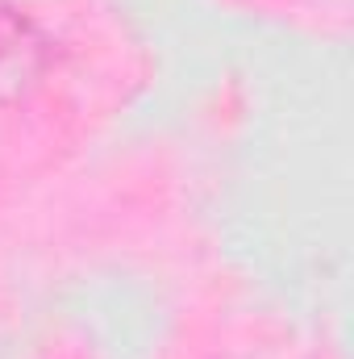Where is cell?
<instances>
[{
    "label": "cell",
    "instance_id": "obj_1",
    "mask_svg": "<svg viewBox=\"0 0 354 359\" xmlns=\"http://www.w3.org/2000/svg\"><path fill=\"white\" fill-rule=\"evenodd\" d=\"M46 67L42 29L13 4H0V92L29 88Z\"/></svg>",
    "mask_w": 354,
    "mask_h": 359
}]
</instances>
